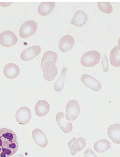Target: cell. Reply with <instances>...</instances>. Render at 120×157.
Wrapping results in <instances>:
<instances>
[{
    "label": "cell",
    "instance_id": "obj_1",
    "mask_svg": "<svg viewBox=\"0 0 120 157\" xmlns=\"http://www.w3.org/2000/svg\"><path fill=\"white\" fill-rule=\"evenodd\" d=\"M18 142L14 132L10 129H0V157H10L18 151Z\"/></svg>",
    "mask_w": 120,
    "mask_h": 157
},
{
    "label": "cell",
    "instance_id": "obj_2",
    "mask_svg": "<svg viewBox=\"0 0 120 157\" xmlns=\"http://www.w3.org/2000/svg\"><path fill=\"white\" fill-rule=\"evenodd\" d=\"M100 53L96 50L87 52L82 56L81 64L84 67H94L99 63L100 60Z\"/></svg>",
    "mask_w": 120,
    "mask_h": 157
},
{
    "label": "cell",
    "instance_id": "obj_3",
    "mask_svg": "<svg viewBox=\"0 0 120 157\" xmlns=\"http://www.w3.org/2000/svg\"><path fill=\"white\" fill-rule=\"evenodd\" d=\"M38 24L34 20H30L25 22L20 27L19 34L20 37L26 39L33 35L36 32Z\"/></svg>",
    "mask_w": 120,
    "mask_h": 157
},
{
    "label": "cell",
    "instance_id": "obj_4",
    "mask_svg": "<svg viewBox=\"0 0 120 157\" xmlns=\"http://www.w3.org/2000/svg\"><path fill=\"white\" fill-rule=\"evenodd\" d=\"M79 103L75 100H71L67 103L66 106V116L69 121H75L80 114Z\"/></svg>",
    "mask_w": 120,
    "mask_h": 157
},
{
    "label": "cell",
    "instance_id": "obj_5",
    "mask_svg": "<svg viewBox=\"0 0 120 157\" xmlns=\"http://www.w3.org/2000/svg\"><path fill=\"white\" fill-rule=\"evenodd\" d=\"M43 71L44 78L47 81L54 80L58 74V68L55 63L51 60H48L43 64L41 68Z\"/></svg>",
    "mask_w": 120,
    "mask_h": 157
},
{
    "label": "cell",
    "instance_id": "obj_6",
    "mask_svg": "<svg viewBox=\"0 0 120 157\" xmlns=\"http://www.w3.org/2000/svg\"><path fill=\"white\" fill-rule=\"evenodd\" d=\"M18 42V39L13 31H5L0 33V44L6 48L15 45Z\"/></svg>",
    "mask_w": 120,
    "mask_h": 157
},
{
    "label": "cell",
    "instance_id": "obj_7",
    "mask_svg": "<svg viewBox=\"0 0 120 157\" xmlns=\"http://www.w3.org/2000/svg\"><path fill=\"white\" fill-rule=\"evenodd\" d=\"M80 80L85 86L94 91L98 92L102 88V85L99 81L87 74H83Z\"/></svg>",
    "mask_w": 120,
    "mask_h": 157
},
{
    "label": "cell",
    "instance_id": "obj_8",
    "mask_svg": "<svg viewBox=\"0 0 120 157\" xmlns=\"http://www.w3.org/2000/svg\"><path fill=\"white\" fill-rule=\"evenodd\" d=\"M31 118V111L26 106L20 108L16 113L15 118L17 122L21 125L28 124L30 122Z\"/></svg>",
    "mask_w": 120,
    "mask_h": 157
},
{
    "label": "cell",
    "instance_id": "obj_9",
    "mask_svg": "<svg viewBox=\"0 0 120 157\" xmlns=\"http://www.w3.org/2000/svg\"><path fill=\"white\" fill-rule=\"evenodd\" d=\"M56 121L63 132L66 133L71 132L73 125L70 121L66 118V114L62 112H59L56 116Z\"/></svg>",
    "mask_w": 120,
    "mask_h": 157
},
{
    "label": "cell",
    "instance_id": "obj_10",
    "mask_svg": "<svg viewBox=\"0 0 120 157\" xmlns=\"http://www.w3.org/2000/svg\"><path fill=\"white\" fill-rule=\"evenodd\" d=\"M68 146L70 149V153L74 156L78 152H80L86 147V140L82 137L77 138L74 137L68 142Z\"/></svg>",
    "mask_w": 120,
    "mask_h": 157
},
{
    "label": "cell",
    "instance_id": "obj_11",
    "mask_svg": "<svg viewBox=\"0 0 120 157\" xmlns=\"http://www.w3.org/2000/svg\"><path fill=\"white\" fill-rule=\"evenodd\" d=\"M41 51V48L39 46H32L23 50L21 52L20 57L23 61H30L38 56Z\"/></svg>",
    "mask_w": 120,
    "mask_h": 157
},
{
    "label": "cell",
    "instance_id": "obj_12",
    "mask_svg": "<svg viewBox=\"0 0 120 157\" xmlns=\"http://www.w3.org/2000/svg\"><path fill=\"white\" fill-rule=\"evenodd\" d=\"M74 44V38L70 35H66L60 39L58 47L60 51L66 53L73 49Z\"/></svg>",
    "mask_w": 120,
    "mask_h": 157
},
{
    "label": "cell",
    "instance_id": "obj_13",
    "mask_svg": "<svg viewBox=\"0 0 120 157\" xmlns=\"http://www.w3.org/2000/svg\"><path fill=\"white\" fill-rule=\"evenodd\" d=\"M88 17L83 11L78 10L75 12L70 21V24L78 27L84 26L87 23Z\"/></svg>",
    "mask_w": 120,
    "mask_h": 157
},
{
    "label": "cell",
    "instance_id": "obj_14",
    "mask_svg": "<svg viewBox=\"0 0 120 157\" xmlns=\"http://www.w3.org/2000/svg\"><path fill=\"white\" fill-rule=\"evenodd\" d=\"M32 136L34 142L40 147H45L48 145V141L46 136L42 130L40 129L34 130L32 133Z\"/></svg>",
    "mask_w": 120,
    "mask_h": 157
},
{
    "label": "cell",
    "instance_id": "obj_15",
    "mask_svg": "<svg viewBox=\"0 0 120 157\" xmlns=\"http://www.w3.org/2000/svg\"><path fill=\"white\" fill-rule=\"evenodd\" d=\"M20 68L18 65L13 63H8L4 68V75L9 79H14L19 75Z\"/></svg>",
    "mask_w": 120,
    "mask_h": 157
},
{
    "label": "cell",
    "instance_id": "obj_16",
    "mask_svg": "<svg viewBox=\"0 0 120 157\" xmlns=\"http://www.w3.org/2000/svg\"><path fill=\"white\" fill-rule=\"evenodd\" d=\"M50 106L46 101L41 100L36 104L34 110L37 116L42 117L45 116L50 111Z\"/></svg>",
    "mask_w": 120,
    "mask_h": 157
},
{
    "label": "cell",
    "instance_id": "obj_17",
    "mask_svg": "<svg viewBox=\"0 0 120 157\" xmlns=\"http://www.w3.org/2000/svg\"><path fill=\"white\" fill-rule=\"evenodd\" d=\"M120 125L118 123L110 125L107 129V133L111 140L114 143L120 144Z\"/></svg>",
    "mask_w": 120,
    "mask_h": 157
},
{
    "label": "cell",
    "instance_id": "obj_18",
    "mask_svg": "<svg viewBox=\"0 0 120 157\" xmlns=\"http://www.w3.org/2000/svg\"><path fill=\"white\" fill-rule=\"evenodd\" d=\"M55 6V2H42L38 7V11L40 15L46 16L52 12Z\"/></svg>",
    "mask_w": 120,
    "mask_h": 157
},
{
    "label": "cell",
    "instance_id": "obj_19",
    "mask_svg": "<svg viewBox=\"0 0 120 157\" xmlns=\"http://www.w3.org/2000/svg\"><path fill=\"white\" fill-rule=\"evenodd\" d=\"M120 48L117 46L113 48L110 54V61L114 67H120Z\"/></svg>",
    "mask_w": 120,
    "mask_h": 157
},
{
    "label": "cell",
    "instance_id": "obj_20",
    "mask_svg": "<svg viewBox=\"0 0 120 157\" xmlns=\"http://www.w3.org/2000/svg\"><path fill=\"white\" fill-rule=\"evenodd\" d=\"M67 71V68L66 67H63L60 76L54 84V89L57 92H61L64 87L65 78Z\"/></svg>",
    "mask_w": 120,
    "mask_h": 157
},
{
    "label": "cell",
    "instance_id": "obj_21",
    "mask_svg": "<svg viewBox=\"0 0 120 157\" xmlns=\"http://www.w3.org/2000/svg\"><path fill=\"white\" fill-rule=\"evenodd\" d=\"M111 147V144L108 140H101L97 141L94 144V149L98 153H102L109 150Z\"/></svg>",
    "mask_w": 120,
    "mask_h": 157
},
{
    "label": "cell",
    "instance_id": "obj_22",
    "mask_svg": "<svg viewBox=\"0 0 120 157\" xmlns=\"http://www.w3.org/2000/svg\"><path fill=\"white\" fill-rule=\"evenodd\" d=\"M58 55L54 52L52 51L46 52L43 55L41 60V68H42L43 64L48 60H51L56 63L58 61Z\"/></svg>",
    "mask_w": 120,
    "mask_h": 157
},
{
    "label": "cell",
    "instance_id": "obj_23",
    "mask_svg": "<svg viewBox=\"0 0 120 157\" xmlns=\"http://www.w3.org/2000/svg\"><path fill=\"white\" fill-rule=\"evenodd\" d=\"M97 6L101 12L105 14H110L113 12V6L110 2H98Z\"/></svg>",
    "mask_w": 120,
    "mask_h": 157
},
{
    "label": "cell",
    "instance_id": "obj_24",
    "mask_svg": "<svg viewBox=\"0 0 120 157\" xmlns=\"http://www.w3.org/2000/svg\"><path fill=\"white\" fill-rule=\"evenodd\" d=\"M102 66L103 70L105 72H107L109 70L108 61L107 57L105 54H104V56L102 60Z\"/></svg>",
    "mask_w": 120,
    "mask_h": 157
},
{
    "label": "cell",
    "instance_id": "obj_25",
    "mask_svg": "<svg viewBox=\"0 0 120 157\" xmlns=\"http://www.w3.org/2000/svg\"><path fill=\"white\" fill-rule=\"evenodd\" d=\"M84 157H97L96 154L90 149L88 148L84 153Z\"/></svg>",
    "mask_w": 120,
    "mask_h": 157
},
{
    "label": "cell",
    "instance_id": "obj_26",
    "mask_svg": "<svg viewBox=\"0 0 120 157\" xmlns=\"http://www.w3.org/2000/svg\"><path fill=\"white\" fill-rule=\"evenodd\" d=\"M13 3H0V6H2V7H6V6L11 5Z\"/></svg>",
    "mask_w": 120,
    "mask_h": 157
},
{
    "label": "cell",
    "instance_id": "obj_27",
    "mask_svg": "<svg viewBox=\"0 0 120 157\" xmlns=\"http://www.w3.org/2000/svg\"><path fill=\"white\" fill-rule=\"evenodd\" d=\"M13 157H24L22 155L18 154L17 155H14Z\"/></svg>",
    "mask_w": 120,
    "mask_h": 157
}]
</instances>
